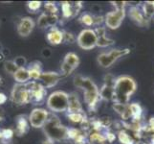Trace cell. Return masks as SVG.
Segmentation results:
<instances>
[{"instance_id": "cell-12", "label": "cell", "mask_w": 154, "mask_h": 144, "mask_svg": "<svg viewBox=\"0 0 154 144\" xmlns=\"http://www.w3.org/2000/svg\"><path fill=\"white\" fill-rule=\"evenodd\" d=\"M97 35V45L99 46H102V47H105V46H109V45H112L114 43V40H110L108 39L107 37L105 36V31L103 28H99L97 29V31L95 32Z\"/></svg>"}, {"instance_id": "cell-7", "label": "cell", "mask_w": 154, "mask_h": 144, "mask_svg": "<svg viewBox=\"0 0 154 144\" xmlns=\"http://www.w3.org/2000/svg\"><path fill=\"white\" fill-rule=\"evenodd\" d=\"M125 17V9H116L105 15V24L110 29L119 28Z\"/></svg>"}, {"instance_id": "cell-23", "label": "cell", "mask_w": 154, "mask_h": 144, "mask_svg": "<svg viewBox=\"0 0 154 144\" xmlns=\"http://www.w3.org/2000/svg\"><path fill=\"white\" fill-rule=\"evenodd\" d=\"M70 118L73 120V121H75V122H79V121H82V116L79 114H77V113H74L70 115Z\"/></svg>"}, {"instance_id": "cell-9", "label": "cell", "mask_w": 154, "mask_h": 144, "mask_svg": "<svg viewBox=\"0 0 154 144\" xmlns=\"http://www.w3.org/2000/svg\"><path fill=\"white\" fill-rule=\"evenodd\" d=\"M79 65V58L74 53H69L66 55L64 62L62 63V71L65 74L71 73Z\"/></svg>"}, {"instance_id": "cell-20", "label": "cell", "mask_w": 154, "mask_h": 144, "mask_svg": "<svg viewBox=\"0 0 154 144\" xmlns=\"http://www.w3.org/2000/svg\"><path fill=\"white\" fill-rule=\"evenodd\" d=\"M14 63L18 68H23V66H25V63H26V60L22 57H18V58L15 59Z\"/></svg>"}, {"instance_id": "cell-22", "label": "cell", "mask_w": 154, "mask_h": 144, "mask_svg": "<svg viewBox=\"0 0 154 144\" xmlns=\"http://www.w3.org/2000/svg\"><path fill=\"white\" fill-rule=\"evenodd\" d=\"M40 2H36V1H33V2H30L28 4V6L30 8V10H33V11H35L38 10L39 7H40Z\"/></svg>"}, {"instance_id": "cell-11", "label": "cell", "mask_w": 154, "mask_h": 144, "mask_svg": "<svg viewBox=\"0 0 154 144\" xmlns=\"http://www.w3.org/2000/svg\"><path fill=\"white\" fill-rule=\"evenodd\" d=\"M34 29V21L30 18H25L18 25V34L21 37H28Z\"/></svg>"}, {"instance_id": "cell-4", "label": "cell", "mask_w": 154, "mask_h": 144, "mask_svg": "<svg viewBox=\"0 0 154 144\" xmlns=\"http://www.w3.org/2000/svg\"><path fill=\"white\" fill-rule=\"evenodd\" d=\"M45 133L53 139H61L66 135V130L57 118H52L45 122Z\"/></svg>"}, {"instance_id": "cell-5", "label": "cell", "mask_w": 154, "mask_h": 144, "mask_svg": "<svg viewBox=\"0 0 154 144\" xmlns=\"http://www.w3.org/2000/svg\"><path fill=\"white\" fill-rule=\"evenodd\" d=\"M48 107L55 111H63L68 108V95L65 92L52 93L48 99Z\"/></svg>"}, {"instance_id": "cell-26", "label": "cell", "mask_w": 154, "mask_h": 144, "mask_svg": "<svg viewBox=\"0 0 154 144\" xmlns=\"http://www.w3.org/2000/svg\"><path fill=\"white\" fill-rule=\"evenodd\" d=\"M42 55H43L44 57H46V58L50 57L51 56V50L48 49V48H46V49H44L43 51H42Z\"/></svg>"}, {"instance_id": "cell-18", "label": "cell", "mask_w": 154, "mask_h": 144, "mask_svg": "<svg viewBox=\"0 0 154 144\" xmlns=\"http://www.w3.org/2000/svg\"><path fill=\"white\" fill-rule=\"evenodd\" d=\"M5 68L9 73H15V71L17 70L18 67L15 66L14 62H5Z\"/></svg>"}, {"instance_id": "cell-13", "label": "cell", "mask_w": 154, "mask_h": 144, "mask_svg": "<svg viewBox=\"0 0 154 144\" xmlns=\"http://www.w3.org/2000/svg\"><path fill=\"white\" fill-rule=\"evenodd\" d=\"M13 97H14V102H17L18 104H22L26 102V100H27L28 93L26 91L25 88H23L22 86H19V87L14 88Z\"/></svg>"}, {"instance_id": "cell-28", "label": "cell", "mask_w": 154, "mask_h": 144, "mask_svg": "<svg viewBox=\"0 0 154 144\" xmlns=\"http://www.w3.org/2000/svg\"><path fill=\"white\" fill-rule=\"evenodd\" d=\"M5 101H6V97H5V95L0 93V104L3 103V102H5Z\"/></svg>"}, {"instance_id": "cell-29", "label": "cell", "mask_w": 154, "mask_h": 144, "mask_svg": "<svg viewBox=\"0 0 154 144\" xmlns=\"http://www.w3.org/2000/svg\"><path fill=\"white\" fill-rule=\"evenodd\" d=\"M43 144H53L50 140H47V141H44V143Z\"/></svg>"}, {"instance_id": "cell-16", "label": "cell", "mask_w": 154, "mask_h": 144, "mask_svg": "<svg viewBox=\"0 0 154 144\" xmlns=\"http://www.w3.org/2000/svg\"><path fill=\"white\" fill-rule=\"evenodd\" d=\"M128 109H129V111H130V114H131V117L133 118L134 120L138 121L140 120L141 116H142V114H143V110L141 108V106L137 103H133L128 106Z\"/></svg>"}, {"instance_id": "cell-6", "label": "cell", "mask_w": 154, "mask_h": 144, "mask_svg": "<svg viewBox=\"0 0 154 144\" xmlns=\"http://www.w3.org/2000/svg\"><path fill=\"white\" fill-rule=\"evenodd\" d=\"M97 35L95 33V31L85 29L83 30L81 34H79L78 38V43L82 49H92L97 45Z\"/></svg>"}, {"instance_id": "cell-2", "label": "cell", "mask_w": 154, "mask_h": 144, "mask_svg": "<svg viewBox=\"0 0 154 144\" xmlns=\"http://www.w3.org/2000/svg\"><path fill=\"white\" fill-rule=\"evenodd\" d=\"M76 86L81 88L84 90V96H85V101L89 105H94L99 97V90L95 84L90 79L77 77L76 79Z\"/></svg>"}, {"instance_id": "cell-27", "label": "cell", "mask_w": 154, "mask_h": 144, "mask_svg": "<svg viewBox=\"0 0 154 144\" xmlns=\"http://www.w3.org/2000/svg\"><path fill=\"white\" fill-rule=\"evenodd\" d=\"M12 131L11 130H6V131H4V133H3V135H4V136L5 137H11L12 136Z\"/></svg>"}, {"instance_id": "cell-15", "label": "cell", "mask_w": 154, "mask_h": 144, "mask_svg": "<svg viewBox=\"0 0 154 144\" xmlns=\"http://www.w3.org/2000/svg\"><path fill=\"white\" fill-rule=\"evenodd\" d=\"M30 78V72L25 68H18L14 73V79L19 83L27 82Z\"/></svg>"}, {"instance_id": "cell-1", "label": "cell", "mask_w": 154, "mask_h": 144, "mask_svg": "<svg viewBox=\"0 0 154 144\" xmlns=\"http://www.w3.org/2000/svg\"><path fill=\"white\" fill-rule=\"evenodd\" d=\"M136 83L132 78L122 76L115 81L113 87V98L117 103L125 104L128 102L130 96L135 92Z\"/></svg>"}, {"instance_id": "cell-14", "label": "cell", "mask_w": 154, "mask_h": 144, "mask_svg": "<svg viewBox=\"0 0 154 144\" xmlns=\"http://www.w3.org/2000/svg\"><path fill=\"white\" fill-rule=\"evenodd\" d=\"M41 80L43 81V83L46 85L47 87H52L58 81L60 76L57 75V73H53V72H48V73H43L40 75Z\"/></svg>"}, {"instance_id": "cell-8", "label": "cell", "mask_w": 154, "mask_h": 144, "mask_svg": "<svg viewBox=\"0 0 154 144\" xmlns=\"http://www.w3.org/2000/svg\"><path fill=\"white\" fill-rule=\"evenodd\" d=\"M47 121V113L46 110L41 109H35L30 114L31 125L35 128H39L45 124Z\"/></svg>"}, {"instance_id": "cell-25", "label": "cell", "mask_w": 154, "mask_h": 144, "mask_svg": "<svg viewBox=\"0 0 154 144\" xmlns=\"http://www.w3.org/2000/svg\"><path fill=\"white\" fill-rule=\"evenodd\" d=\"M63 13L66 15V17H69L71 14V9H70V5L69 4H64L63 5Z\"/></svg>"}, {"instance_id": "cell-10", "label": "cell", "mask_w": 154, "mask_h": 144, "mask_svg": "<svg viewBox=\"0 0 154 144\" xmlns=\"http://www.w3.org/2000/svg\"><path fill=\"white\" fill-rule=\"evenodd\" d=\"M129 17L132 18V20L135 21L137 24H139L141 26H146L147 24V21H149L144 15L142 10H140L136 6L131 7L129 9Z\"/></svg>"}, {"instance_id": "cell-24", "label": "cell", "mask_w": 154, "mask_h": 144, "mask_svg": "<svg viewBox=\"0 0 154 144\" xmlns=\"http://www.w3.org/2000/svg\"><path fill=\"white\" fill-rule=\"evenodd\" d=\"M45 9L48 10L51 14H54V13H56V12H57L56 6H55L54 4H52V3H47V4L45 5Z\"/></svg>"}, {"instance_id": "cell-19", "label": "cell", "mask_w": 154, "mask_h": 144, "mask_svg": "<svg viewBox=\"0 0 154 144\" xmlns=\"http://www.w3.org/2000/svg\"><path fill=\"white\" fill-rule=\"evenodd\" d=\"M119 137H120V140H121L122 143H124V144H132V141L130 139L129 136L127 134H125V133L121 132L120 135H119Z\"/></svg>"}, {"instance_id": "cell-21", "label": "cell", "mask_w": 154, "mask_h": 144, "mask_svg": "<svg viewBox=\"0 0 154 144\" xmlns=\"http://www.w3.org/2000/svg\"><path fill=\"white\" fill-rule=\"evenodd\" d=\"M82 22L84 24H86V25H91V24L94 23V19H93V18L91 17V15L85 14V15H83V17H82Z\"/></svg>"}, {"instance_id": "cell-3", "label": "cell", "mask_w": 154, "mask_h": 144, "mask_svg": "<svg viewBox=\"0 0 154 144\" xmlns=\"http://www.w3.org/2000/svg\"><path fill=\"white\" fill-rule=\"evenodd\" d=\"M129 49H113L107 53H103L98 57V62L100 66L104 68L110 67L120 58L129 54Z\"/></svg>"}, {"instance_id": "cell-17", "label": "cell", "mask_w": 154, "mask_h": 144, "mask_svg": "<svg viewBox=\"0 0 154 144\" xmlns=\"http://www.w3.org/2000/svg\"><path fill=\"white\" fill-rule=\"evenodd\" d=\"M47 38H48V40L52 44H58L61 42L63 36L61 34V32L57 31V30H52L48 34V37H47Z\"/></svg>"}]
</instances>
